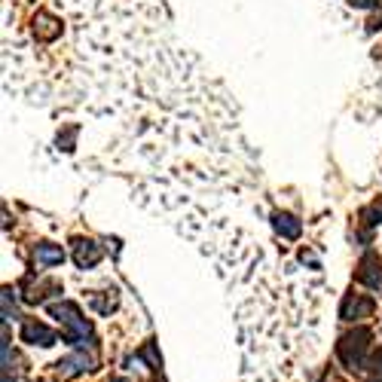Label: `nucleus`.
<instances>
[{
	"mask_svg": "<svg viewBox=\"0 0 382 382\" xmlns=\"http://www.w3.org/2000/svg\"><path fill=\"white\" fill-rule=\"evenodd\" d=\"M275 226H279V230L285 232L288 239H294L296 232H300V223H294V217H288V214H285V217H281V214L275 217Z\"/></svg>",
	"mask_w": 382,
	"mask_h": 382,
	"instance_id": "1",
	"label": "nucleus"
},
{
	"mask_svg": "<svg viewBox=\"0 0 382 382\" xmlns=\"http://www.w3.org/2000/svg\"><path fill=\"white\" fill-rule=\"evenodd\" d=\"M352 3H358V6H370L373 0H352Z\"/></svg>",
	"mask_w": 382,
	"mask_h": 382,
	"instance_id": "2",
	"label": "nucleus"
}]
</instances>
